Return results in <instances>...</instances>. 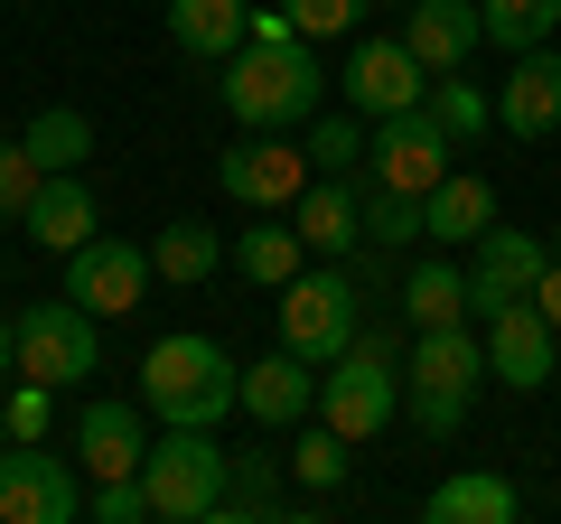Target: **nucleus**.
I'll return each mask as SVG.
<instances>
[{
  "label": "nucleus",
  "mask_w": 561,
  "mask_h": 524,
  "mask_svg": "<svg viewBox=\"0 0 561 524\" xmlns=\"http://www.w3.org/2000/svg\"><path fill=\"white\" fill-rule=\"evenodd\" d=\"M421 225H431V243H478L486 225H496V187H486L478 169H449V179L421 197Z\"/></svg>",
  "instance_id": "b1692460"
},
{
  "label": "nucleus",
  "mask_w": 561,
  "mask_h": 524,
  "mask_svg": "<svg viewBox=\"0 0 561 524\" xmlns=\"http://www.w3.org/2000/svg\"><path fill=\"white\" fill-rule=\"evenodd\" d=\"M309 262H319V253H309V235H300L290 216H280V206H253V216H243V235H234V272H243L253 291L300 282Z\"/></svg>",
  "instance_id": "aec40b11"
},
{
  "label": "nucleus",
  "mask_w": 561,
  "mask_h": 524,
  "mask_svg": "<svg viewBox=\"0 0 561 524\" xmlns=\"http://www.w3.org/2000/svg\"><path fill=\"white\" fill-rule=\"evenodd\" d=\"M84 515V478L66 459H47L38 441L0 449V524H76Z\"/></svg>",
  "instance_id": "9b49d317"
},
{
  "label": "nucleus",
  "mask_w": 561,
  "mask_h": 524,
  "mask_svg": "<svg viewBox=\"0 0 561 524\" xmlns=\"http://www.w3.org/2000/svg\"><path fill=\"white\" fill-rule=\"evenodd\" d=\"M421 103H431V122H440L449 141H478L486 122H496V94H478L468 66H459V76H431V94H421Z\"/></svg>",
  "instance_id": "7c9ffc66"
},
{
  "label": "nucleus",
  "mask_w": 561,
  "mask_h": 524,
  "mask_svg": "<svg viewBox=\"0 0 561 524\" xmlns=\"http://www.w3.org/2000/svg\"><path fill=\"white\" fill-rule=\"evenodd\" d=\"M486 375L496 365H486V338H468V319L459 328H412V356H402V412H412V431L449 441Z\"/></svg>",
  "instance_id": "7ed1b4c3"
},
{
  "label": "nucleus",
  "mask_w": 561,
  "mask_h": 524,
  "mask_svg": "<svg viewBox=\"0 0 561 524\" xmlns=\"http://www.w3.org/2000/svg\"><path fill=\"white\" fill-rule=\"evenodd\" d=\"M290 225H300L309 253H328V262L356 253V243H365V187H356V169H346V179H337V169H319V179L290 197Z\"/></svg>",
  "instance_id": "dca6fc26"
},
{
  "label": "nucleus",
  "mask_w": 561,
  "mask_h": 524,
  "mask_svg": "<svg viewBox=\"0 0 561 524\" xmlns=\"http://www.w3.org/2000/svg\"><path fill=\"white\" fill-rule=\"evenodd\" d=\"M20 141H28V160H38L47 179H57V169H84V160H94V122H84L76 103H47V113L28 122Z\"/></svg>",
  "instance_id": "cd10ccee"
},
{
  "label": "nucleus",
  "mask_w": 561,
  "mask_h": 524,
  "mask_svg": "<svg viewBox=\"0 0 561 524\" xmlns=\"http://www.w3.org/2000/svg\"><path fill=\"white\" fill-rule=\"evenodd\" d=\"M140 403H150V422L216 431L225 412H243V365L216 338H160L140 356Z\"/></svg>",
  "instance_id": "f03ea898"
},
{
  "label": "nucleus",
  "mask_w": 561,
  "mask_h": 524,
  "mask_svg": "<svg viewBox=\"0 0 561 524\" xmlns=\"http://www.w3.org/2000/svg\"><path fill=\"white\" fill-rule=\"evenodd\" d=\"M393 403H402V384H393V328H356V346H346L337 365H319V422L346 431V441H375V431H393Z\"/></svg>",
  "instance_id": "423d86ee"
},
{
  "label": "nucleus",
  "mask_w": 561,
  "mask_h": 524,
  "mask_svg": "<svg viewBox=\"0 0 561 524\" xmlns=\"http://www.w3.org/2000/svg\"><path fill=\"white\" fill-rule=\"evenodd\" d=\"M10 365H20V319H0V384H10Z\"/></svg>",
  "instance_id": "58836bf2"
},
{
  "label": "nucleus",
  "mask_w": 561,
  "mask_h": 524,
  "mask_svg": "<svg viewBox=\"0 0 561 524\" xmlns=\"http://www.w3.org/2000/svg\"><path fill=\"white\" fill-rule=\"evenodd\" d=\"M140 487H150V515L160 524H216L225 487H234V449H216V431L160 422V441L140 459Z\"/></svg>",
  "instance_id": "20e7f679"
},
{
  "label": "nucleus",
  "mask_w": 561,
  "mask_h": 524,
  "mask_svg": "<svg viewBox=\"0 0 561 524\" xmlns=\"http://www.w3.org/2000/svg\"><path fill=\"white\" fill-rule=\"evenodd\" d=\"M47 412H57V384H28V375H20V394L0 403V422H10V441H38Z\"/></svg>",
  "instance_id": "e433bc0d"
},
{
  "label": "nucleus",
  "mask_w": 561,
  "mask_h": 524,
  "mask_svg": "<svg viewBox=\"0 0 561 524\" xmlns=\"http://www.w3.org/2000/svg\"><path fill=\"white\" fill-rule=\"evenodd\" d=\"M243 38H253V10H243V0H169V47H179V57L225 66Z\"/></svg>",
  "instance_id": "4be33fe9"
},
{
  "label": "nucleus",
  "mask_w": 561,
  "mask_h": 524,
  "mask_svg": "<svg viewBox=\"0 0 561 524\" xmlns=\"http://www.w3.org/2000/svg\"><path fill=\"white\" fill-rule=\"evenodd\" d=\"M449 169H459V141H449L440 122H431V103H412V113H383L375 132H365V179H375V187L431 197Z\"/></svg>",
  "instance_id": "0eeeda50"
},
{
  "label": "nucleus",
  "mask_w": 561,
  "mask_h": 524,
  "mask_svg": "<svg viewBox=\"0 0 561 524\" xmlns=\"http://www.w3.org/2000/svg\"><path fill=\"white\" fill-rule=\"evenodd\" d=\"M94 365H103V319L84 300L20 309V375L28 384H94Z\"/></svg>",
  "instance_id": "6e6552de"
},
{
  "label": "nucleus",
  "mask_w": 561,
  "mask_h": 524,
  "mask_svg": "<svg viewBox=\"0 0 561 524\" xmlns=\"http://www.w3.org/2000/svg\"><path fill=\"white\" fill-rule=\"evenodd\" d=\"M225 113L243 132H290L319 113V38L290 29V10H253V38L225 57Z\"/></svg>",
  "instance_id": "f257e3e1"
},
{
  "label": "nucleus",
  "mask_w": 561,
  "mask_h": 524,
  "mask_svg": "<svg viewBox=\"0 0 561 524\" xmlns=\"http://www.w3.org/2000/svg\"><path fill=\"white\" fill-rule=\"evenodd\" d=\"M0 449H10V422H0Z\"/></svg>",
  "instance_id": "ea45409f"
},
{
  "label": "nucleus",
  "mask_w": 561,
  "mask_h": 524,
  "mask_svg": "<svg viewBox=\"0 0 561 524\" xmlns=\"http://www.w3.org/2000/svg\"><path fill=\"white\" fill-rule=\"evenodd\" d=\"M38 187H47V169L28 160V141H0V216H28Z\"/></svg>",
  "instance_id": "f704fd0d"
},
{
  "label": "nucleus",
  "mask_w": 561,
  "mask_h": 524,
  "mask_svg": "<svg viewBox=\"0 0 561 524\" xmlns=\"http://www.w3.org/2000/svg\"><path fill=\"white\" fill-rule=\"evenodd\" d=\"M280 449H234V487H225V515L216 524H253V515H272L280 505Z\"/></svg>",
  "instance_id": "c85d7f7f"
},
{
  "label": "nucleus",
  "mask_w": 561,
  "mask_h": 524,
  "mask_svg": "<svg viewBox=\"0 0 561 524\" xmlns=\"http://www.w3.org/2000/svg\"><path fill=\"white\" fill-rule=\"evenodd\" d=\"M280 10H290V29H300V38L328 47V38H356L375 0H280Z\"/></svg>",
  "instance_id": "72a5a7b5"
},
{
  "label": "nucleus",
  "mask_w": 561,
  "mask_h": 524,
  "mask_svg": "<svg viewBox=\"0 0 561 524\" xmlns=\"http://www.w3.org/2000/svg\"><path fill=\"white\" fill-rule=\"evenodd\" d=\"M309 179H319V169H309V150L280 141V132H243V141L216 160V187L243 206V216H253V206H290Z\"/></svg>",
  "instance_id": "f8f14e48"
},
{
  "label": "nucleus",
  "mask_w": 561,
  "mask_h": 524,
  "mask_svg": "<svg viewBox=\"0 0 561 524\" xmlns=\"http://www.w3.org/2000/svg\"><path fill=\"white\" fill-rule=\"evenodd\" d=\"M365 243H431V225H421V197H402V187H375L365 179Z\"/></svg>",
  "instance_id": "473e14b6"
},
{
  "label": "nucleus",
  "mask_w": 561,
  "mask_h": 524,
  "mask_svg": "<svg viewBox=\"0 0 561 524\" xmlns=\"http://www.w3.org/2000/svg\"><path fill=\"white\" fill-rule=\"evenodd\" d=\"M337 94L356 103L365 122H383V113H412V103L431 94V66L412 57L402 29H393V38H356V47H346V84H337Z\"/></svg>",
  "instance_id": "ddd939ff"
},
{
  "label": "nucleus",
  "mask_w": 561,
  "mask_h": 524,
  "mask_svg": "<svg viewBox=\"0 0 561 524\" xmlns=\"http://www.w3.org/2000/svg\"><path fill=\"white\" fill-rule=\"evenodd\" d=\"M309 412H319V365L309 356H262V365H243V422H262V431H300Z\"/></svg>",
  "instance_id": "2eb2a0df"
},
{
  "label": "nucleus",
  "mask_w": 561,
  "mask_h": 524,
  "mask_svg": "<svg viewBox=\"0 0 561 524\" xmlns=\"http://www.w3.org/2000/svg\"><path fill=\"white\" fill-rule=\"evenodd\" d=\"M496 122L515 141H552L561 132V57L552 47H524L515 57V76L496 84Z\"/></svg>",
  "instance_id": "6ab92c4d"
},
{
  "label": "nucleus",
  "mask_w": 561,
  "mask_h": 524,
  "mask_svg": "<svg viewBox=\"0 0 561 524\" xmlns=\"http://www.w3.org/2000/svg\"><path fill=\"white\" fill-rule=\"evenodd\" d=\"M356 328H365V282L346 272V262L319 253L300 282H280V346H290V356L337 365L346 346H356Z\"/></svg>",
  "instance_id": "39448f33"
},
{
  "label": "nucleus",
  "mask_w": 561,
  "mask_h": 524,
  "mask_svg": "<svg viewBox=\"0 0 561 524\" xmlns=\"http://www.w3.org/2000/svg\"><path fill=\"white\" fill-rule=\"evenodd\" d=\"M552 253H561V225H552Z\"/></svg>",
  "instance_id": "a19ab883"
},
{
  "label": "nucleus",
  "mask_w": 561,
  "mask_h": 524,
  "mask_svg": "<svg viewBox=\"0 0 561 524\" xmlns=\"http://www.w3.org/2000/svg\"><path fill=\"white\" fill-rule=\"evenodd\" d=\"M542 272H552V243H542V235H505V225H486V235L468 243V319H496V309L534 300Z\"/></svg>",
  "instance_id": "9d476101"
},
{
  "label": "nucleus",
  "mask_w": 561,
  "mask_h": 524,
  "mask_svg": "<svg viewBox=\"0 0 561 524\" xmlns=\"http://www.w3.org/2000/svg\"><path fill=\"white\" fill-rule=\"evenodd\" d=\"M94 524H150V487L140 478H94Z\"/></svg>",
  "instance_id": "c9c22d12"
},
{
  "label": "nucleus",
  "mask_w": 561,
  "mask_h": 524,
  "mask_svg": "<svg viewBox=\"0 0 561 524\" xmlns=\"http://www.w3.org/2000/svg\"><path fill=\"white\" fill-rule=\"evenodd\" d=\"M150 243H131V235H94V243H76L66 253V300H84L94 319H131L140 300H150Z\"/></svg>",
  "instance_id": "1a4fd4ad"
},
{
  "label": "nucleus",
  "mask_w": 561,
  "mask_h": 524,
  "mask_svg": "<svg viewBox=\"0 0 561 524\" xmlns=\"http://www.w3.org/2000/svg\"><path fill=\"white\" fill-rule=\"evenodd\" d=\"M421 515H431V524H515L524 497H515V478H496V468H459V478L431 487Z\"/></svg>",
  "instance_id": "5701e85b"
},
{
  "label": "nucleus",
  "mask_w": 561,
  "mask_h": 524,
  "mask_svg": "<svg viewBox=\"0 0 561 524\" xmlns=\"http://www.w3.org/2000/svg\"><path fill=\"white\" fill-rule=\"evenodd\" d=\"M280 459H290V478H300V497L319 505V497H337V487H346V459H356V441H346V431H328L319 412H309V422L290 431V449H280Z\"/></svg>",
  "instance_id": "a878e982"
},
{
  "label": "nucleus",
  "mask_w": 561,
  "mask_h": 524,
  "mask_svg": "<svg viewBox=\"0 0 561 524\" xmlns=\"http://www.w3.org/2000/svg\"><path fill=\"white\" fill-rule=\"evenodd\" d=\"M76 459L94 478H140V459H150V403H84L76 412Z\"/></svg>",
  "instance_id": "a211bd4d"
},
{
  "label": "nucleus",
  "mask_w": 561,
  "mask_h": 524,
  "mask_svg": "<svg viewBox=\"0 0 561 524\" xmlns=\"http://www.w3.org/2000/svg\"><path fill=\"white\" fill-rule=\"evenodd\" d=\"M309 169H337V179H346V169H365V113H356V103H346V113H309Z\"/></svg>",
  "instance_id": "2f4dec72"
},
{
  "label": "nucleus",
  "mask_w": 561,
  "mask_h": 524,
  "mask_svg": "<svg viewBox=\"0 0 561 524\" xmlns=\"http://www.w3.org/2000/svg\"><path fill=\"white\" fill-rule=\"evenodd\" d=\"M402 38H412V57L431 66V76H459L486 47V10L478 0H412V10H402Z\"/></svg>",
  "instance_id": "f3484780"
},
{
  "label": "nucleus",
  "mask_w": 561,
  "mask_h": 524,
  "mask_svg": "<svg viewBox=\"0 0 561 524\" xmlns=\"http://www.w3.org/2000/svg\"><path fill=\"white\" fill-rule=\"evenodd\" d=\"M534 300H542V319L561 328V253H552V272H542V291H534Z\"/></svg>",
  "instance_id": "4c0bfd02"
},
{
  "label": "nucleus",
  "mask_w": 561,
  "mask_h": 524,
  "mask_svg": "<svg viewBox=\"0 0 561 524\" xmlns=\"http://www.w3.org/2000/svg\"><path fill=\"white\" fill-rule=\"evenodd\" d=\"M28 243H47V253H76V243H94L103 235V216H94V187L76 179V169H57V179L28 197Z\"/></svg>",
  "instance_id": "412c9836"
},
{
  "label": "nucleus",
  "mask_w": 561,
  "mask_h": 524,
  "mask_svg": "<svg viewBox=\"0 0 561 524\" xmlns=\"http://www.w3.org/2000/svg\"><path fill=\"white\" fill-rule=\"evenodd\" d=\"M486 365H496V384H515V394H542L561 365V328L542 319V300H515L486 319Z\"/></svg>",
  "instance_id": "4468645a"
},
{
  "label": "nucleus",
  "mask_w": 561,
  "mask_h": 524,
  "mask_svg": "<svg viewBox=\"0 0 561 524\" xmlns=\"http://www.w3.org/2000/svg\"><path fill=\"white\" fill-rule=\"evenodd\" d=\"M393 10H412V0H393Z\"/></svg>",
  "instance_id": "79ce46f5"
},
{
  "label": "nucleus",
  "mask_w": 561,
  "mask_h": 524,
  "mask_svg": "<svg viewBox=\"0 0 561 524\" xmlns=\"http://www.w3.org/2000/svg\"><path fill=\"white\" fill-rule=\"evenodd\" d=\"M478 10H486V38H496L505 57L552 47V29H561V0H478Z\"/></svg>",
  "instance_id": "c756f323"
},
{
  "label": "nucleus",
  "mask_w": 561,
  "mask_h": 524,
  "mask_svg": "<svg viewBox=\"0 0 561 524\" xmlns=\"http://www.w3.org/2000/svg\"><path fill=\"white\" fill-rule=\"evenodd\" d=\"M402 319L412 328H459L468 319V272L459 262H412V272H402Z\"/></svg>",
  "instance_id": "bb28decb"
},
{
  "label": "nucleus",
  "mask_w": 561,
  "mask_h": 524,
  "mask_svg": "<svg viewBox=\"0 0 561 524\" xmlns=\"http://www.w3.org/2000/svg\"><path fill=\"white\" fill-rule=\"evenodd\" d=\"M225 253H234V243H225L206 216H169L160 235H150V272H160V282H206Z\"/></svg>",
  "instance_id": "393cba45"
}]
</instances>
